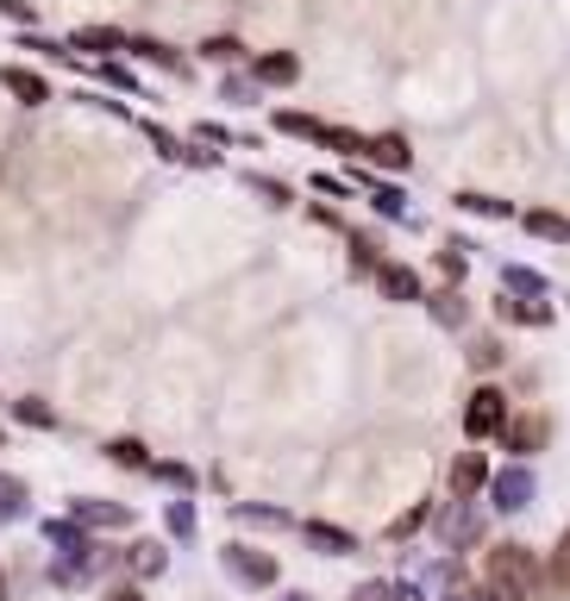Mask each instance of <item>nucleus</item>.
I'll return each mask as SVG.
<instances>
[{"label":"nucleus","mask_w":570,"mask_h":601,"mask_svg":"<svg viewBox=\"0 0 570 601\" xmlns=\"http://www.w3.org/2000/svg\"><path fill=\"white\" fill-rule=\"evenodd\" d=\"M0 82H7V95H20L25 107H39V100H51V82H44V76H32V69H7Z\"/></svg>","instance_id":"4"},{"label":"nucleus","mask_w":570,"mask_h":601,"mask_svg":"<svg viewBox=\"0 0 570 601\" xmlns=\"http://www.w3.org/2000/svg\"><path fill=\"white\" fill-rule=\"evenodd\" d=\"M539 439H546V414H527L508 427V451H539Z\"/></svg>","instance_id":"5"},{"label":"nucleus","mask_w":570,"mask_h":601,"mask_svg":"<svg viewBox=\"0 0 570 601\" xmlns=\"http://www.w3.org/2000/svg\"><path fill=\"white\" fill-rule=\"evenodd\" d=\"M502 420H508V395H502V388H476V395H471V414H464V432H476V439H483V432H495Z\"/></svg>","instance_id":"2"},{"label":"nucleus","mask_w":570,"mask_h":601,"mask_svg":"<svg viewBox=\"0 0 570 601\" xmlns=\"http://www.w3.org/2000/svg\"><path fill=\"white\" fill-rule=\"evenodd\" d=\"M20 420H32V427H51V408H44V401H20Z\"/></svg>","instance_id":"15"},{"label":"nucleus","mask_w":570,"mask_h":601,"mask_svg":"<svg viewBox=\"0 0 570 601\" xmlns=\"http://www.w3.org/2000/svg\"><path fill=\"white\" fill-rule=\"evenodd\" d=\"M476 476H483V464H476V458H464V464L452 470V483H458V495H464V489H476Z\"/></svg>","instance_id":"11"},{"label":"nucleus","mask_w":570,"mask_h":601,"mask_svg":"<svg viewBox=\"0 0 570 601\" xmlns=\"http://www.w3.org/2000/svg\"><path fill=\"white\" fill-rule=\"evenodd\" d=\"M114 464H144V446H132V439H114Z\"/></svg>","instance_id":"10"},{"label":"nucleus","mask_w":570,"mask_h":601,"mask_svg":"<svg viewBox=\"0 0 570 601\" xmlns=\"http://www.w3.org/2000/svg\"><path fill=\"white\" fill-rule=\"evenodd\" d=\"M76 44H82V51H114V32H76Z\"/></svg>","instance_id":"12"},{"label":"nucleus","mask_w":570,"mask_h":601,"mask_svg":"<svg viewBox=\"0 0 570 601\" xmlns=\"http://www.w3.org/2000/svg\"><path fill=\"white\" fill-rule=\"evenodd\" d=\"M301 63L289 57V51H276V57H257V82H295Z\"/></svg>","instance_id":"6"},{"label":"nucleus","mask_w":570,"mask_h":601,"mask_svg":"<svg viewBox=\"0 0 570 601\" xmlns=\"http://www.w3.org/2000/svg\"><path fill=\"white\" fill-rule=\"evenodd\" d=\"M370 157H376V163H383V170H408V144H401V138H376V144H370Z\"/></svg>","instance_id":"7"},{"label":"nucleus","mask_w":570,"mask_h":601,"mask_svg":"<svg viewBox=\"0 0 570 601\" xmlns=\"http://www.w3.org/2000/svg\"><path fill=\"white\" fill-rule=\"evenodd\" d=\"M376 282H383L389 301H420V276L401 270V264H376Z\"/></svg>","instance_id":"3"},{"label":"nucleus","mask_w":570,"mask_h":601,"mask_svg":"<svg viewBox=\"0 0 570 601\" xmlns=\"http://www.w3.org/2000/svg\"><path fill=\"white\" fill-rule=\"evenodd\" d=\"M201 51H207L214 63H233V57H238V44H233V39H214V44H201Z\"/></svg>","instance_id":"13"},{"label":"nucleus","mask_w":570,"mask_h":601,"mask_svg":"<svg viewBox=\"0 0 570 601\" xmlns=\"http://www.w3.org/2000/svg\"><path fill=\"white\" fill-rule=\"evenodd\" d=\"M527 577H533V570H527V551H520V545H502V551L490 558V582H495V589H502L508 601L527 595Z\"/></svg>","instance_id":"1"},{"label":"nucleus","mask_w":570,"mask_h":601,"mask_svg":"<svg viewBox=\"0 0 570 601\" xmlns=\"http://www.w3.org/2000/svg\"><path fill=\"white\" fill-rule=\"evenodd\" d=\"M439 320H464V301L458 294H439Z\"/></svg>","instance_id":"16"},{"label":"nucleus","mask_w":570,"mask_h":601,"mask_svg":"<svg viewBox=\"0 0 570 601\" xmlns=\"http://www.w3.org/2000/svg\"><path fill=\"white\" fill-rule=\"evenodd\" d=\"M527 226H533L539 238H570V219H564V214H533Z\"/></svg>","instance_id":"8"},{"label":"nucleus","mask_w":570,"mask_h":601,"mask_svg":"<svg viewBox=\"0 0 570 601\" xmlns=\"http://www.w3.org/2000/svg\"><path fill=\"white\" fill-rule=\"evenodd\" d=\"M114 601H138V595H114Z\"/></svg>","instance_id":"17"},{"label":"nucleus","mask_w":570,"mask_h":601,"mask_svg":"<svg viewBox=\"0 0 570 601\" xmlns=\"http://www.w3.org/2000/svg\"><path fill=\"white\" fill-rule=\"evenodd\" d=\"M551 582L570 589V533H564V545H558V558H551Z\"/></svg>","instance_id":"9"},{"label":"nucleus","mask_w":570,"mask_h":601,"mask_svg":"<svg viewBox=\"0 0 570 601\" xmlns=\"http://www.w3.org/2000/svg\"><path fill=\"white\" fill-rule=\"evenodd\" d=\"M352 270H376V245H364V238H357V245H352Z\"/></svg>","instance_id":"14"}]
</instances>
